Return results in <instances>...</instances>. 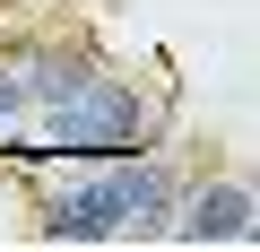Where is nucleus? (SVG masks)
<instances>
[{
  "mask_svg": "<svg viewBox=\"0 0 260 252\" xmlns=\"http://www.w3.org/2000/svg\"><path fill=\"white\" fill-rule=\"evenodd\" d=\"M44 139H52L61 157H78V165H113V157H139V148L165 139V104H156L139 78H121L113 61H95L87 87L44 113Z\"/></svg>",
  "mask_w": 260,
  "mask_h": 252,
  "instance_id": "1",
  "label": "nucleus"
},
{
  "mask_svg": "<svg viewBox=\"0 0 260 252\" xmlns=\"http://www.w3.org/2000/svg\"><path fill=\"white\" fill-rule=\"evenodd\" d=\"M251 217H260V191L243 174H200V183L174 191L165 243H251Z\"/></svg>",
  "mask_w": 260,
  "mask_h": 252,
  "instance_id": "2",
  "label": "nucleus"
},
{
  "mask_svg": "<svg viewBox=\"0 0 260 252\" xmlns=\"http://www.w3.org/2000/svg\"><path fill=\"white\" fill-rule=\"evenodd\" d=\"M35 235L44 243H121V174L87 165V183H70L35 209Z\"/></svg>",
  "mask_w": 260,
  "mask_h": 252,
  "instance_id": "3",
  "label": "nucleus"
},
{
  "mask_svg": "<svg viewBox=\"0 0 260 252\" xmlns=\"http://www.w3.org/2000/svg\"><path fill=\"white\" fill-rule=\"evenodd\" d=\"M113 174H121V243H130V235H139V243H165L182 165H174L165 148H139V157H113Z\"/></svg>",
  "mask_w": 260,
  "mask_h": 252,
  "instance_id": "4",
  "label": "nucleus"
},
{
  "mask_svg": "<svg viewBox=\"0 0 260 252\" xmlns=\"http://www.w3.org/2000/svg\"><path fill=\"white\" fill-rule=\"evenodd\" d=\"M9 70L26 78V104H35V113H52V104H70V96L87 87L95 52H87V44H70V35H35V44H18V52H9Z\"/></svg>",
  "mask_w": 260,
  "mask_h": 252,
  "instance_id": "5",
  "label": "nucleus"
},
{
  "mask_svg": "<svg viewBox=\"0 0 260 252\" xmlns=\"http://www.w3.org/2000/svg\"><path fill=\"white\" fill-rule=\"evenodd\" d=\"M35 104H26V78L9 70V52H0V131H9V122H26Z\"/></svg>",
  "mask_w": 260,
  "mask_h": 252,
  "instance_id": "6",
  "label": "nucleus"
}]
</instances>
